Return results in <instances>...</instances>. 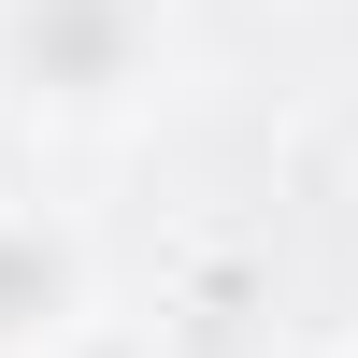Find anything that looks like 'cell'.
<instances>
[{
    "label": "cell",
    "instance_id": "obj_2",
    "mask_svg": "<svg viewBox=\"0 0 358 358\" xmlns=\"http://www.w3.org/2000/svg\"><path fill=\"white\" fill-rule=\"evenodd\" d=\"M86 315V258L43 215H0V344H57Z\"/></svg>",
    "mask_w": 358,
    "mask_h": 358
},
{
    "label": "cell",
    "instance_id": "obj_1",
    "mask_svg": "<svg viewBox=\"0 0 358 358\" xmlns=\"http://www.w3.org/2000/svg\"><path fill=\"white\" fill-rule=\"evenodd\" d=\"M158 72V0H0V86L29 115H115Z\"/></svg>",
    "mask_w": 358,
    "mask_h": 358
}]
</instances>
